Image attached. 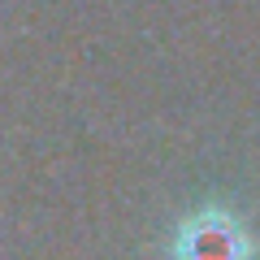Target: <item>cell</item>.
<instances>
[{"mask_svg":"<svg viewBox=\"0 0 260 260\" xmlns=\"http://www.w3.org/2000/svg\"><path fill=\"white\" fill-rule=\"evenodd\" d=\"M174 260H251V234L221 208H200L174 230Z\"/></svg>","mask_w":260,"mask_h":260,"instance_id":"1","label":"cell"}]
</instances>
